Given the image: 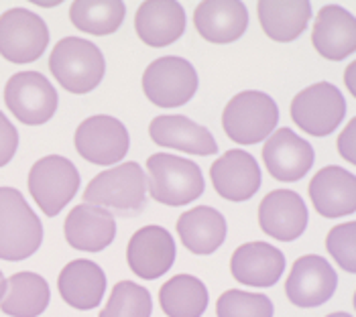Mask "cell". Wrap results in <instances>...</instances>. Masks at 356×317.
Masks as SVG:
<instances>
[{
	"instance_id": "20",
	"label": "cell",
	"mask_w": 356,
	"mask_h": 317,
	"mask_svg": "<svg viewBox=\"0 0 356 317\" xmlns=\"http://www.w3.org/2000/svg\"><path fill=\"white\" fill-rule=\"evenodd\" d=\"M234 281L248 287H273L285 270V257L267 242H248L234 250L230 259Z\"/></svg>"
},
{
	"instance_id": "30",
	"label": "cell",
	"mask_w": 356,
	"mask_h": 317,
	"mask_svg": "<svg viewBox=\"0 0 356 317\" xmlns=\"http://www.w3.org/2000/svg\"><path fill=\"white\" fill-rule=\"evenodd\" d=\"M153 301L151 293L133 281H120L110 293L106 307L98 317H151Z\"/></svg>"
},
{
	"instance_id": "23",
	"label": "cell",
	"mask_w": 356,
	"mask_h": 317,
	"mask_svg": "<svg viewBox=\"0 0 356 317\" xmlns=\"http://www.w3.org/2000/svg\"><path fill=\"white\" fill-rule=\"evenodd\" d=\"M151 140L165 149L186 151L190 155H216L218 145L210 131L188 116H157L149 124Z\"/></svg>"
},
{
	"instance_id": "15",
	"label": "cell",
	"mask_w": 356,
	"mask_h": 317,
	"mask_svg": "<svg viewBox=\"0 0 356 317\" xmlns=\"http://www.w3.org/2000/svg\"><path fill=\"white\" fill-rule=\"evenodd\" d=\"M210 177L216 193L228 202H247L263 184L261 167L250 153L241 149H230L216 158Z\"/></svg>"
},
{
	"instance_id": "19",
	"label": "cell",
	"mask_w": 356,
	"mask_h": 317,
	"mask_svg": "<svg viewBox=\"0 0 356 317\" xmlns=\"http://www.w3.org/2000/svg\"><path fill=\"white\" fill-rule=\"evenodd\" d=\"M65 240L72 248L86 252H100L116 238V220L108 210L80 204L67 213L63 224Z\"/></svg>"
},
{
	"instance_id": "8",
	"label": "cell",
	"mask_w": 356,
	"mask_h": 317,
	"mask_svg": "<svg viewBox=\"0 0 356 317\" xmlns=\"http://www.w3.org/2000/svg\"><path fill=\"white\" fill-rule=\"evenodd\" d=\"M291 120L312 136H328L346 116L342 92L330 81H320L296 94L289 108Z\"/></svg>"
},
{
	"instance_id": "33",
	"label": "cell",
	"mask_w": 356,
	"mask_h": 317,
	"mask_svg": "<svg viewBox=\"0 0 356 317\" xmlns=\"http://www.w3.org/2000/svg\"><path fill=\"white\" fill-rule=\"evenodd\" d=\"M19 149V132L13 122L0 112V167L8 165Z\"/></svg>"
},
{
	"instance_id": "21",
	"label": "cell",
	"mask_w": 356,
	"mask_h": 317,
	"mask_svg": "<svg viewBox=\"0 0 356 317\" xmlns=\"http://www.w3.org/2000/svg\"><path fill=\"white\" fill-rule=\"evenodd\" d=\"M138 39L149 47H167L186 31V10L175 0H147L135 17Z\"/></svg>"
},
{
	"instance_id": "32",
	"label": "cell",
	"mask_w": 356,
	"mask_h": 317,
	"mask_svg": "<svg viewBox=\"0 0 356 317\" xmlns=\"http://www.w3.org/2000/svg\"><path fill=\"white\" fill-rule=\"evenodd\" d=\"M326 248L332 259L340 264L342 270L355 273L356 270V224L346 222L334 226L326 238Z\"/></svg>"
},
{
	"instance_id": "37",
	"label": "cell",
	"mask_w": 356,
	"mask_h": 317,
	"mask_svg": "<svg viewBox=\"0 0 356 317\" xmlns=\"http://www.w3.org/2000/svg\"><path fill=\"white\" fill-rule=\"evenodd\" d=\"M326 317H355V316H350V314H344V311H336V314H330V316Z\"/></svg>"
},
{
	"instance_id": "26",
	"label": "cell",
	"mask_w": 356,
	"mask_h": 317,
	"mask_svg": "<svg viewBox=\"0 0 356 317\" xmlns=\"http://www.w3.org/2000/svg\"><path fill=\"white\" fill-rule=\"evenodd\" d=\"M257 15L265 35L279 43L296 41L312 21V2L307 0H261Z\"/></svg>"
},
{
	"instance_id": "16",
	"label": "cell",
	"mask_w": 356,
	"mask_h": 317,
	"mask_svg": "<svg viewBox=\"0 0 356 317\" xmlns=\"http://www.w3.org/2000/svg\"><path fill=\"white\" fill-rule=\"evenodd\" d=\"M259 226L267 236L291 242L307 228V208L300 193L291 189H275L259 206Z\"/></svg>"
},
{
	"instance_id": "14",
	"label": "cell",
	"mask_w": 356,
	"mask_h": 317,
	"mask_svg": "<svg viewBox=\"0 0 356 317\" xmlns=\"http://www.w3.org/2000/svg\"><path fill=\"white\" fill-rule=\"evenodd\" d=\"M175 261V242L163 226H143L129 240L127 263L138 279L155 281Z\"/></svg>"
},
{
	"instance_id": "35",
	"label": "cell",
	"mask_w": 356,
	"mask_h": 317,
	"mask_svg": "<svg viewBox=\"0 0 356 317\" xmlns=\"http://www.w3.org/2000/svg\"><path fill=\"white\" fill-rule=\"evenodd\" d=\"M355 70H356V63H350L348 65V70H346V83H348V90H350V94H355L356 88H355Z\"/></svg>"
},
{
	"instance_id": "10",
	"label": "cell",
	"mask_w": 356,
	"mask_h": 317,
	"mask_svg": "<svg viewBox=\"0 0 356 317\" xmlns=\"http://www.w3.org/2000/svg\"><path fill=\"white\" fill-rule=\"evenodd\" d=\"M49 45L45 21L27 8H10L0 15V55L13 63H31Z\"/></svg>"
},
{
	"instance_id": "29",
	"label": "cell",
	"mask_w": 356,
	"mask_h": 317,
	"mask_svg": "<svg viewBox=\"0 0 356 317\" xmlns=\"http://www.w3.org/2000/svg\"><path fill=\"white\" fill-rule=\"evenodd\" d=\"M124 2L120 0H76L70 6V19L88 35H112L124 21Z\"/></svg>"
},
{
	"instance_id": "25",
	"label": "cell",
	"mask_w": 356,
	"mask_h": 317,
	"mask_svg": "<svg viewBox=\"0 0 356 317\" xmlns=\"http://www.w3.org/2000/svg\"><path fill=\"white\" fill-rule=\"evenodd\" d=\"M177 234L193 254H212L226 240V220L210 206H197L179 216Z\"/></svg>"
},
{
	"instance_id": "9",
	"label": "cell",
	"mask_w": 356,
	"mask_h": 317,
	"mask_svg": "<svg viewBox=\"0 0 356 317\" xmlns=\"http://www.w3.org/2000/svg\"><path fill=\"white\" fill-rule=\"evenodd\" d=\"M4 102L23 124L39 127L54 118L57 110V92L39 72L15 74L4 86Z\"/></svg>"
},
{
	"instance_id": "12",
	"label": "cell",
	"mask_w": 356,
	"mask_h": 317,
	"mask_svg": "<svg viewBox=\"0 0 356 317\" xmlns=\"http://www.w3.org/2000/svg\"><path fill=\"white\" fill-rule=\"evenodd\" d=\"M336 287H338L336 270L326 259L318 254L300 257L293 263L291 273L285 281V293L289 301L302 309L324 305L332 299Z\"/></svg>"
},
{
	"instance_id": "4",
	"label": "cell",
	"mask_w": 356,
	"mask_h": 317,
	"mask_svg": "<svg viewBox=\"0 0 356 317\" xmlns=\"http://www.w3.org/2000/svg\"><path fill=\"white\" fill-rule=\"evenodd\" d=\"M149 193L165 206H186L204 193L202 169L190 161L169 153H155L147 158Z\"/></svg>"
},
{
	"instance_id": "5",
	"label": "cell",
	"mask_w": 356,
	"mask_h": 317,
	"mask_svg": "<svg viewBox=\"0 0 356 317\" xmlns=\"http://www.w3.org/2000/svg\"><path fill=\"white\" fill-rule=\"evenodd\" d=\"M279 122V106L271 96L247 90L236 94L222 112V127L238 145H257L271 136Z\"/></svg>"
},
{
	"instance_id": "7",
	"label": "cell",
	"mask_w": 356,
	"mask_h": 317,
	"mask_svg": "<svg viewBox=\"0 0 356 317\" xmlns=\"http://www.w3.org/2000/svg\"><path fill=\"white\" fill-rule=\"evenodd\" d=\"M200 79L193 65L175 55L159 57L143 74V92L159 108H177L188 104L197 92Z\"/></svg>"
},
{
	"instance_id": "27",
	"label": "cell",
	"mask_w": 356,
	"mask_h": 317,
	"mask_svg": "<svg viewBox=\"0 0 356 317\" xmlns=\"http://www.w3.org/2000/svg\"><path fill=\"white\" fill-rule=\"evenodd\" d=\"M51 293L47 281L37 273H15L6 279V291L0 299L2 314L10 317H39L49 305Z\"/></svg>"
},
{
	"instance_id": "6",
	"label": "cell",
	"mask_w": 356,
	"mask_h": 317,
	"mask_svg": "<svg viewBox=\"0 0 356 317\" xmlns=\"http://www.w3.org/2000/svg\"><path fill=\"white\" fill-rule=\"evenodd\" d=\"M27 185L41 211L55 218L74 200L80 187V173L70 158L49 155L31 167Z\"/></svg>"
},
{
	"instance_id": "13",
	"label": "cell",
	"mask_w": 356,
	"mask_h": 317,
	"mask_svg": "<svg viewBox=\"0 0 356 317\" xmlns=\"http://www.w3.org/2000/svg\"><path fill=\"white\" fill-rule=\"evenodd\" d=\"M314 147L291 129L271 132L263 147V163L277 181H300L314 167Z\"/></svg>"
},
{
	"instance_id": "24",
	"label": "cell",
	"mask_w": 356,
	"mask_h": 317,
	"mask_svg": "<svg viewBox=\"0 0 356 317\" xmlns=\"http://www.w3.org/2000/svg\"><path fill=\"white\" fill-rule=\"evenodd\" d=\"M57 289L61 299L80 311L96 309L106 291V275L92 261L78 259L65 264L57 279Z\"/></svg>"
},
{
	"instance_id": "11",
	"label": "cell",
	"mask_w": 356,
	"mask_h": 317,
	"mask_svg": "<svg viewBox=\"0 0 356 317\" xmlns=\"http://www.w3.org/2000/svg\"><path fill=\"white\" fill-rule=\"evenodd\" d=\"M74 143L80 157L102 167L122 161L131 147L127 127L106 114L86 118L76 131Z\"/></svg>"
},
{
	"instance_id": "34",
	"label": "cell",
	"mask_w": 356,
	"mask_h": 317,
	"mask_svg": "<svg viewBox=\"0 0 356 317\" xmlns=\"http://www.w3.org/2000/svg\"><path fill=\"white\" fill-rule=\"evenodd\" d=\"M355 129H356V120L353 118L348 122V127L342 131V134L338 136V153L344 161H348L350 165L356 163V145H355Z\"/></svg>"
},
{
	"instance_id": "28",
	"label": "cell",
	"mask_w": 356,
	"mask_h": 317,
	"mask_svg": "<svg viewBox=\"0 0 356 317\" xmlns=\"http://www.w3.org/2000/svg\"><path fill=\"white\" fill-rule=\"evenodd\" d=\"M159 305L167 317H202L208 307V289L192 275H175L159 289Z\"/></svg>"
},
{
	"instance_id": "3",
	"label": "cell",
	"mask_w": 356,
	"mask_h": 317,
	"mask_svg": "<svg viewBox=\"0 0 356 317\" xmlns=\"http://www.w3.org/2000/svg\"><path fill=\"white\" fill-rule=\"evenodd\" d=\"M49 70L65 92L88 94L100 86L106 72V61L92 41L82 37H65L51 51Z\"/></svg>"
},
{
	"instance_id": "22",
	"label": "cell",
	"mask_w": 356,
	"mask_h": 317,
	"mask_svg": "<svg viewBox=\"0 0 356 317\" xmlns=\"http://www.w3.org/2000/svg\"><path fill=\"white\" fill-rule=\"evenodd\" d=\"M312 43L316 51L330 61H342L356 49V21L355 17L338 6H324L314 23Z\"/></svg>"
},
{
	"instance_id": "38",
	"label": "cell",
	"mask_w": 356,
	"mask_h": 317,
	"mask_svg": "<svg viewBox=\"0 0 356 317\" xmlns=\"http://www.w3.org/2000/svg\"><path fill=\"white\" fill-rule=\"evenodd\" d=\"M41 6H57L59 2H39Z\"/></svg>"
},
{
	"instance_id": "17",
	"label": "cell",
	"mask_w": 356,
	"mask_h": 317,
	"mask_svg": "<svg viewBox=\"0 0 356 317\" xmlns=\"http://www.w3.org/2000/svg\"><path fill=\"white\" fill-rule=\"evenodd\" d=\"M309 197L324 218L353 216L356 210V177L344 167L330 165L320 169L309 181Z\"/></svg>"
},
{
	"instance_id": "36",
	"label": "cell",
	"mask_w": 356,
	"mask_h": 317,
	"mask_svg": "<svg viewBox=\"0 0 356 317\" xmlns=\"http://www.w3.org/2000/svg\"><path fill=\"white\" fill-rule=\"evenodd\" d=\"M4 291H6V279H4V275L0 273V299H2V295H4Z\"/></svg>"
},
{
	"instance_id": "18",
	"label": "cell",
	"mask_w": 356,
	"mask_h": 317,
	"mask_svg": "<svg viewBox=\"0 0 356 317\" xmlns=\"http://www.w3.org/2000/svg\"><path fill=\"white\" fill-rule=\"evenodd\" d=\"M193 25L210 43H232L247 33V4L241 0H204L193 13Z\"/></svg>"
},
{
	"instance_id": "1",
	"label": "cell",
	"mask_w": 356,
	"mask_h": 317,
	"mask_svg": "<svg viewBox=\"0 0 356 317\" xmlns=\"http://www.w3.org/2000/svg\"><path fill=\"white\" fill-rule=\"evenodd\" d=\"M43 242L41 220L15 187H0V259L25 261Z\"/></svg>"
},
{
	"instance_id": "2",
	"label": "cell",
	"mask_w": 356,
	"mask_h": 317,
	"mask_svg": "<svg viewBox=\"0 0 356 317\" xmlns=\"http://www.w3.org/2000/svg\"><path fill=\"white\" fill-rule=\"evenodd\" d=\"M86 204L110 208L122 216H137L147 204V177L143 167L131 161L98 173L83 189Z\"/></svg>"
},
{
	"instance_id": "31",
	"label": "cell",
	"mask_w": 356,
	"mask_h": 317,
	"mask_svg": "<svg viewBox=\"0 0 356 317\" xmlns=\"http://www.w3.org/2000/svg\"><path fill=\"white\" fill-rule=\"evenodd\" d=\"M273 301L267 295L241 289L224 291L216 303L218 317H273Z\"/></svg>"
}]
</instances>
